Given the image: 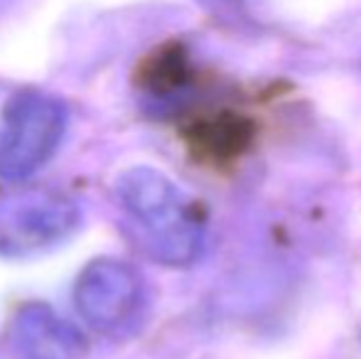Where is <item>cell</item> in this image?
<instances>
[{
  "label": "cell",
  "instance_id": "1",
  "mask_svg": "<svg viewBox=\"0 0 361 359\" xmlns=\"http://www.w3.org/2000/svg\"><path fill=\"white\" fill-rule=\"evenodd\" d=\"M116 202L138 246L165 266H192L207 244V224L197 202L165 173L147 165L116 178Z\"/></svg>",
  "mask_w": 361,
  "mask_h": 359
},
{
  "label": "cell",
  "instance_id": "2",
  "mask_svg": "<svg viewBox=\"0 0 361 359\" xmlns=\"http://www.w3.org/2000/svg\"><path fill=\"white\" fill-rule=\"evenodd\" d=\"M67 128V109L44 94H23L0 121V178L18 182L54 155Z\"/></svg>",
  "mask_w": 361,
  "mask_h": 359
},
{
  "label": "cell",
  "instance_id": "3",
  "mask_svg": "<svg viewBox=\"0 0 361 359\" xmlns=\"http://www.w3.org/2000/svg\"><path fill=\"white\" fill-rule=\"evenodd\" d=\"M74 303L94 330L126 337L138 330L145 317V281L126 261L96 259L76 278Z\"/></svg>",
  "mask_w": 361,
  "mask_h": 359
},
{
  "label": "cell",
  "instance_id": "4",
  "mask_svg": "<svg viewBox=\"0 0 361 359\" xmlns=\"http://www.w3.org/2000/svg\"><path fill=\"white\" fill-rule=\"evenodd\" d=\"M81 209L59 190H25L0 200V254L27 256L67 241Z\"/></svg>",
  "mask_w": 361,
  "mask_h": 359
},
{
  "label": "cell",
  "instance_id": "5",
  "mask_svg": "<svg viewBox=\"0 0 361 359\" xmlns=\"http://www.w3.org/2000/svg\"><path fill=\"white\" fill-rule=\"evenodd\" d=\"M10 359H84L86 337L44 303H27L5 332Z\"/></svg>",
  "mask_w": 361,
  "mask_h": 359
}]
</instances>
